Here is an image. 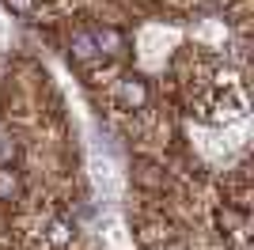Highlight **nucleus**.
<instances>
[{
    "label": "nucleus",
    "instance_id": "nucleus-1",
    "mask_svg": "<svg viewBox=\"0 0 254 250\" xmlns=\"http://www.w3.org/2000/svg\"><path fill=\"white\" fill-rule=\"evenodd\" d=\"M118 95H122V103H126V106L137 110V106H144V99H148V87H144V80H137V76H126Z\"/></svg>",
    "mask_w": 254,
    "mask_h": 250
},
{
    "label": "nucleus",
    "instance_id": "nucleus-2",
    "mask_svg": "<svg viewBox=\"0 0 254 250\" xmlns=\"http://www.w3.org/2000/svg\"><path fill=\"white\" fill-rule=\"evenodd\" d=\"M91 178H95L99 189H110V193L118 189V175H114V167L106 163V159H91Z\"/></svg>",
    "mask_w": 254,
    "mask_h": 250
},
{
    "label": "nucleus",
    "instance_id": "nucleus-3",
    "mask_svg": "<svg viewBox=\"0 0 254 250\" xmlns=\"http://www.w3.org/2000/svg\"><path fill=\"white\" fill-rule=\"evenodd\" d=\"M68 239H72L68 224H64V220H53V224H50V243H57V247H61V243H68Z\"/></svg>",
    "mask_w": 254,
    "mask_h": 250
},
{
    "label": "nucleus",
    "instance_id": "nucleus-4",
    "mask_svg": "<svg viewBox=\"0 0 254 250\" xmlns=\"http://www.w3.org/2000/svg\"><path fill=\"white\" fill-rule=\"evenodd\" d=\"M4 4H8L11 15H31L34 11V0H4Z\"/></svg>",
    "mask_w": 254,
    "mask_h": 250
},
{
    "label": "nucleus",
    "instance_id": "nucleus-5",
    "mask_svg": "<svg viewBox=\"0 0 254 250\" xmlns=\"http://www.w3.org/2000/svg\"><path fill=\"white\" fill-rule=\"evenodd\" d=\"M15 193V178L11 175H0V197H11Z\"/></svg>",
    "mask_w": 254,
    "mask_h": 250
}]
</instances>
